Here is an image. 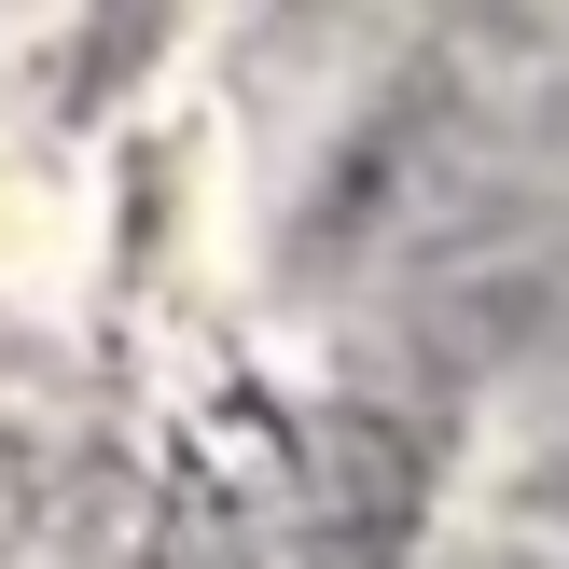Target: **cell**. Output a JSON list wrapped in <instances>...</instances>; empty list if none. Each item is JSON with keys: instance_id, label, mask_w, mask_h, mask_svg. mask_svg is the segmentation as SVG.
<instances>
[{"instance_id": "cell-1", "label": "cell", "mask_w": 569, "mask_h": 569, "mask_svg": "<svg viewBox=\"0 0 569 569\" xmlns=\"http://www.w3.org/2000/svg\"><path fill=\"white\" fill-rule=\"evenodd\" d=\"M417 515V445L389 417H333L320 431V472H306V515H292V556L278 569H389Z\"/></svg>"}]
</instances>
